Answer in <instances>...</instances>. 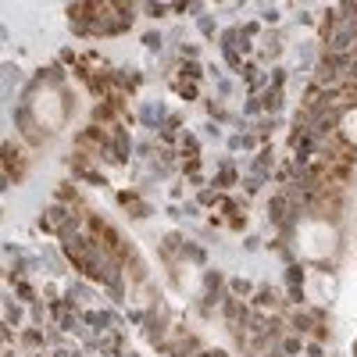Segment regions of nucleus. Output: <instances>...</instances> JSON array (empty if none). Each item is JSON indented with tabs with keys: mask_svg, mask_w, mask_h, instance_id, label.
Here are the masks:
<instances>
[{
	"mask_svg": "<svg viewBox=\"0 0 357 357\" xmlns=\"http://www.w3.org/2000/svg\"><path fill=\"white\" fill-rule=\"evenodd\" d=\"M347 307H350V311H354V314H357V286H354V289H350V293H347Z\"/></svg>",
	"mask_w": 357,
	"mask_h": 357,
	"instance_id": "obj_5",
	"label": "nucleus"
},
{
	"mask_svg": "<svg viewBox=\"0 0 357 357\" xmlns=\"http://www.w3.org/2000/svg\"><path fill=\"white\" fill-rule=\"evenodd\" d=\"M296 240H301V250L307 257H329L333 247H336V232H333V225H325V222H307Z\"/></svg>",
	"mask_w": 357,
	"mask_h": 357,
	"instance_id": "obj_1",
	"label": "nucleus"
},
{
	"mask_svg": "<svg viewBox=\"0 0 357 357\" xmlns=\"http://www.w3.org/2000/svg\"><path fill=\"white\" fill-rule=\"evenodd\" d=\"M33 111H36V118H40V126H47V129H57V126H61V118H65V111H61V97L50 93V89L36 93Z\"/></svg>",
	"mask_w": 357,
	"mask_h": 357,
	"instance_id": "obj_2",
	"label": "nucleus"
},
{
	"mask_svg": "<svg viewBox=\"0 0 357 357\" xmlns=\"http://www.w3.org/2000/svg\"><path fill=\"white\" fill-rule=\"evenodd\" d=\"M343 132H347V136L357 143V111H350V114L343 118Z\"/></svg>",
	"mask_w": 357,
	"mask_h": 357,
	"instance_id": "obj_4",
	"label": "nucleus"
},
{
	"mask_svg": "<svg viewBox=\"0 0 357 357\" xmlns=\"http://www.w3.org/2000/svg\"><path fill=\"white\" fill-rule=\"evenodd\" d=\"M307 293L314 296V301H333V296H336V289H333V279L329 275H311L307 279Z\"/></svg>",
	"mask_w": 357,
	"mask_h": 357,
	"instance_id": "obj_3",
	"label": "nucleus"
}]
</instances>
